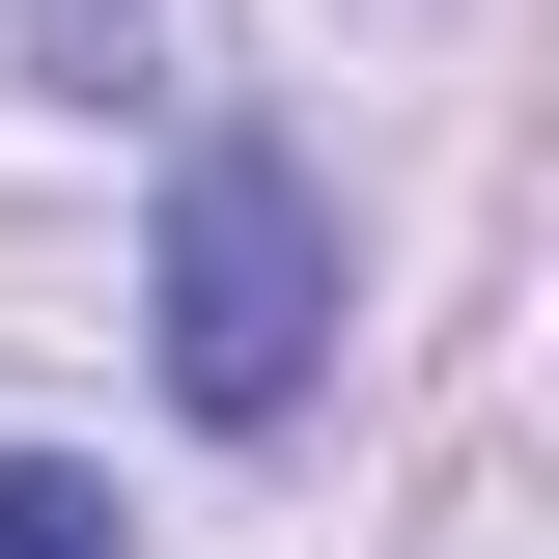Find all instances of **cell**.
Listing matches in <instances>:
<instances>
[{
	"label": "cell",
	"instance_id": "obj_2",
	"mask_svg": "<svg viewBox=\"0 0 559 559\" xmlns=\"http://www.w3.org/2000/svg\"><path fill=\"white\" fill-rule=\"evenodd\" d=\"M0 559H112V503H84L57 448H0Z\"/></svg>",
	"mask_w": 559,
	"mask_h": 559
},
{
	"label": "cell",
	"instance_id": "obj_1",
	"mask_svg": "<svg viewBox=\"0 0 559 559\" xmlns=\"http://www.w3.org/2000/svg\"><path fill=\"white\" fill-rule=\"evenodd\" d=\"M308 364H336V197H308L280 140H197V168H168V392L280 419Z\"/></svg>",
	"mask_w": 559,
	"mask_h": 559
}]
</instances>
